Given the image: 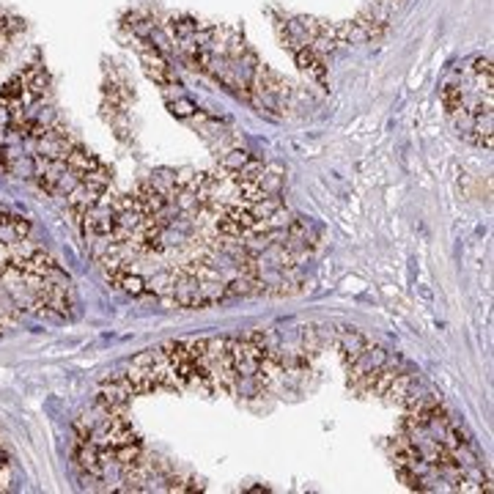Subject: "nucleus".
Wrapping results in <instances>:
<instances>
[{"mask_svg": "<svg viewBox=\"0 0 494 494\" xmlns=\"http://www.w3.org/2000/svg\"><path fill=\"white\" fill-rule=\"evenodd\" d=\"M168 107H170V113H173L176 119H192V116L198 113V107H195V102H190L187 97H176V99H168Z\"/></svg>", "mask_w": 494, "mask_h": 494, "instance_id": "20e7f679", "label": "nucleus"}, {"mask_svg": "<svg viewBox=\"0 0 494 494\" xmlns=\"http://www.w3.org/2000/svg\"><path fill=\"white\" fill-rule=\"evenodd\" d=\"M294 55H297V63H300L302 72H308L316 82L327 85V66H324V55H319V53L310 50V47H300Z\"/></svg>", "mask_w": 494, "mask_h": 494, "instance_id": "f03ea898", "label": "nucleus"}, {"mask_svg": "<svg viewBox=\"0 0 494 494\" xmlns=\"http://www.w3.org/2000/svg\"><path fill=\"white\" fill-rule=\"evenodd\" d=\"M198 31H201V22L192 20V17H173V20H170V33L176 36V41H179V44L192 41Z\"/></svg>", "mask_w": 494, "mask_h": 494, "instance_id": "7ed1b4c3", "label": "nucleus"}, {"mask_svg": "<svg viewBox=\"0 0 494 494\" xmlns=\"http://www.w3.org/2000/svg\"><path fill=\"white\" fill-rule=\"evenodd\" d=\"M141 61H143V72L148 75V80H154L163 88H179V77L173 72V66L165 61L163 53L157 47H141Z\"/></svg>", "mask_w": 494, "mask_h": 494, "instance_id": "f257e3e1", "label": "nucleus"}, {"mask_svg": "<svg viewBox=\"0 0 494 494\" xmlns=\"http://www.w3.org/2000/svg\"><path fill=\"white\" fill-rule=\"evenodd\" d=\"M0 332H3V322H0Z\"/></svg>", "mask_w": 494, "mask_h": 494, "instance_id": "39448f33", "label": "nucleus"}]
</instances>
